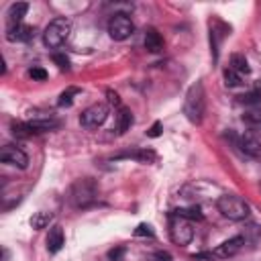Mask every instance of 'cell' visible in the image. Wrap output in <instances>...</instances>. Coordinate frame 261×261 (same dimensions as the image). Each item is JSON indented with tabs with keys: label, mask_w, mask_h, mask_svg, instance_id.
Returning a JSON list of instances; mask_svg holds the SVG:
<instances>
[{
	"label": "cell",
	"mask_w": 261,
	"mask_h": 261,
	"mask_svg": "<svg viewBox=\"0 0 261 261\" xmlns=\"http://www.w3.org/2000/svg\"><path fill=\"white\" fill-rule=\"evenodd\" d=\"M169 237L179 247L190 245V241L194 239L192 222L186 220V218H179V216H171V220H169Z\"/></svg>",
	"instance_id": "8992f818"
},
{
	"label": "cell",
	"mask_w": 261,
	"mask_h": 261,
	"mask_svg": "<svg viewBox=\"0 0 261 261\" xmlns=\"http://www.w3.org/2000/svg\"><path fill=\"white\" fill-rule=\"evenodd\" d=\"M239 145H241V151H243V153H247V155H251V157H261V143H259V139H257L253 133L241 135Z\"/></svg>",
	"instance_id": "8fae6325"
},
{
	"label": "cell",
	"mask_w": 261,
	"mask_h": 261,
	"mask_svg": "<svg viewBox=\"0 0 261 261\" xmlns=\"http://www.w3.org/2000/svg\"><path fill=\"white\" fill-rule=\"evenodd\" d=\"M59 126V120L55 118H37V120H29V122H12V135L27 139L39 133H47Z\"/></svg>",
	"instance_id": "5b68a950"
},
{
	"label": "cell",
	"mask_w": 261,
	"mask_h": 261,
	"mask_svg": "<svg viewBox=\"0 0 261 261\" xmlns=\"http://www.w3.org/2000/svg\"><path fill=\"white\" fill-rule=\"evenodd\" d=\"M133 33H135V24H133V20H130L126 14L118 12V14H114V16L108 20V35H110V39H114V41H124V39H128Z\"/></svg>",
	"instance_id": "52a82bcc"
},
{
	"label": "cell",
	"mask_w": 261,
	"mask_h": 261,
	"mask_svg": "<svg viewBox=\"0 0 261 261\" xmlns=\"http://www.w3.org/2000/svg\"><path fill=\"white\" fill-rule=\"evenodd\" d=\"M106 96H108V102H110L112 106H118V108H120V98H118V94H116V92L108 90V92H106Z\"/></svg>",
	"instance_id": "83f0119b"
},
{
	"label": "cell",
	"mask_w": 261,
	"mask_h": 261,
	"mask_svg": "<svg viewBox=\"0 0 261 261\" xmlns=\"http://www.w3.org/2000/svg\"><path fill=\"white\" fill-rule=\"evenodd\" d=\"M216 206H218V212L222 216H226L228 220H245L251 214L249 204L241 196H234V194L220 196L218 202H216Z\"/></svg>",
	"instance_id": "3957f363"
},
{
	"label": "cell",
	"mask_w": 261,
	"mask_h": 261,
	"mask_svg": "<svg viewBox=\"0 0 261 261\" xmlns=\"http://www.w3.org/2000/svg\"><path fill=\"white\" fill-rule=\"evenodd\" d=\"M35 37V29L29 24H16V27H8L6 31V39L8 41H31Z\"/></svg>",
	"instance_id": "5bb4252c"
},
{
	"label": "cell",
	"mask_w": 261,
	"mask_h": 261,
	"mask_svg": "<svg viewBox=\"0 0 261 261\" xmlns=\"http://www.w3.org/2000/svg\"><path fill=\"white\" fill-rule=\"evenodd\" d=\"M230 69H234L237 73H249L251 71V67H249V63H247V59H245V55H241V53H232L230 55V65H228Z\"/></svg>",
	"instance_id": "d6986e66"
},
{
	"label": "cell",
	"mask_w": 261,
	"mask_h": 261,
	"mask_svg": "<svg viewBox=\"0 0 261 261\" xmlns=\"http://www.w3.org/2000/svg\"><path fill=\"white\" fill-rule=\"evenodd\" d=\"M206 112V94H204V84L196 82L190 86L186 100H184V114L192 124H200Z\"/></svg>",
	"instance_id": "6da1fadb"
},
{
	"label": "cell",
	"mask_w": 261,
	"mask_h": 261,
	"mask_svg": "<svg viewBox=\"0 0 261 261\" xmlns=\"http://www.w3.org/2000/svg\"><path fill=\"white\" fill-rule=\"evenodd\" d=\"M29 75H31L33 80H39V82L47 80V71H45L43 67H31V69H29Z\"/></svg>",
	"instance_id": "484cf974"
},
{
	"label": "cell",
	"mask_w": 261,
	"mask_h": 261,
	"mask_svg": "<svg viewBox=\"0 0 261 261\" xmlns=\"http://www.w3.org/2000/svg\"><path fill=\"white\" fill-rule=\"evenodd\" d=\"M63 243H65V237H63L61 224H53L49 228V234H47V251L49 253H59Z\"/></svg>",
	"instance_id": "4fadbf2b"
},
{
	"label": "cell",
	"mask_w": 261,
	"mask_h": 261,
	"mask_svg": "<svg viewBox=\"0 0 261 261\" xmlns=\"http://www.w3.org/2000/svg\"><path fill=\"white\" fill-rule=\"evenodd\" d=\"M155 257H157V259H159V261H169V259H171V257H169V255H167V253H157V255H155Z\"/></svg>",
	"instance_id": "f546056e"
},
{
	"label": "cell",
	"mask_w": 261,
	"mask_h": 261,
	"mask_svg": "<svg viewBox=\"0 0 261 261\" xmlns=\"http://www.w3.org/2000/svg\"><path fill=\"white\" fill-rule=\"evenodd\" d=\"M243 245H245V239H243V237H232V239L220 243V245L210 253V257H216V259H228V257H234V255L243 249Z\"/></svg>",
	"instance_id": "30bf717a"
},
{
	"label": "cell",
	"mask_w": 261,
	"mask_h": 261,
	"mask_svg": "<svg viewBox=\"0 0 261 261\" xmlns=\"http://www.w3.org/2000/svg\"><path fill=\"white\" fill-rule=\"evenodd\" d=\"M222 77H224V84L228 86V88H237V86H241L243 84V75L241 73H237L234 69H230V67H226L224 71H222Z\"/></svg>",
	"instance_id": "7402d4cb"
},
{
	"label": "cell",
	"mask_w": 261,
	"mask_h": 261,
	"mask_svg": "<svg viewBox=\"0 0 261 261\" xmlns=\"http://www.w3.org/2000/svg\"><path fill=\"white\" fill-rule=\"evenodd\" d=\"M53 61L59 65V69H63V71L69 69V59H67L63 53H55V55H53Z\"/></svg>",
	"instance_id": "d4e9b609"
},
{
	"label": "cell",
	"mask_w": 261,
	"mask_h": 261,
	"mask_svg": "<svg viewBox=\"0 0 261 261\" xmlns=\"http://www.w3.org/2000/svg\"><path fill=\"white\" fill-rule=\"evenodd\" d=\"M114 159H137L141 163H155L157 161V153L151 149H133L126 153H118Z\"/></svg>",
	"instance_id": "7c38bea8"
},
{
	"label": "cell",
	"mask_w": 261,
	"mask_h": 261,
	"mask_svg": "<svg viewBox=\"0 0 261 261\" xmlns=\"http://www.w3.org/2000/svg\"><path fill=\"white\" fill-rule=\"evenodd\" d=\"M0 159H2L4 163H8V165L18 167V169H24V167L29 165V157H27V153H24L22 149L14 147V145H4L2 151H0Z\"/></svg>",
	"instance_id": "9c48e42d"
},
{
	"label": "cell",
	"mask_w": 261,
	"mask_h": 261,
	"mask_svg": "<svg viewBox=\"0 0 261 261\" xmlns=\"http://www.w3.org/2000/svg\"><path fill=\"white\" fill-rule=\"evenodd\" d=\"M135 234H137V237H143V234H147V237H153V230H151V226H149V224H145V222H143V224H139V226H137Z\"/></svg>",
	"instance_id": "4316f807"
},
{
	"label": "cell",
	"mask_w": 261,
	"mask_h": 261,
	"mask_svg": "<svg viewBox=\"0 0 261 261\" xmlns=\"http://www.w3.org/2000/svg\"><path fill=\"white\" fill-rule=\"evenodd\" d=\"M130 124H133V114H130V110L120 106L118 112H116V133H118V135H124V133L130 128Z\"/></svg>",
	"instance_id": "e0dca14e"
},
{
	"label": "cell",
	"mask_w": 261,
	"mask_h": 261,
	"mask_svg": "<svg viewBox=\"0 0 261 261\" xmlns=\"http://www.w3.org/2000/svg\"><path fill=\"white\" fill-rule=\"evenodd\" d=\"M159 133H161V122H155V124L147 130V135H149V137H159Z\"/></svg>",
	"instance_id": "f1b7e54d"
},
{
	"label": "cell",
	"mask_w": 261,
	"mask_h": 261,
	"mask_svg": "<svg viewBox=\"0 0 261 261\" xmlns=\"http://www.w3.org/2000/svg\"><path fill=\"white\" fill-rule=\"evenodd\" d=\"M243 122L253 130V133H261V108H251L243 114Z\"/></svg>",
	"instance_id": "ac0fdd59"
},
{
	"label": "cell",
	"mask_w": 261,
	"mask_h": 261,
	"mask_svg": "<svg viewBox=\"0 0 261 261\" xmlns=\"http://www.w3.org/2000/svg\"><path fill=\"white\" fill-rule=\"evenodd\" d=\"M239 102L241 104H259L261 102V90H253V92H247L243 96H239Z\"/></svg>",
	"instance_id": "cb8c5ba5"
},
{
	"label": "cell",
	"mask_w": 261,
	"mask_h": 261,
	"mask_svg": "<svg viewBox=\"0 0 261 261\" xmlns=\"http://www.w3.org/2000/svg\"><path fill=\"white\" fill-rule=\"evenodd\" d=\"M163 37L155 31V29H147V33H145V49L149 51V53H161L163 51Z\"/></svg>",
	"instance_id": "9a60e30c"
},
{
	"label": "cell",
	"mask_w": 261,
	"mask_h": 261,
	"mask_svg": "<svg viewBox=\"0 0 261 261\" xmlns=\"http://www.w3.org/2000/svg\"><path fill=\"white\" fill-rule=\"evenodd\" d=\"M171 216H179V218H186V220H202V212L198 206H192V208H175L171 212Z\"/></svg>",
	"instance_id": "ffe728a7"
},
{
	"label": "cell",
	"mask_w": 261,
	"mask_h": 261,
	"mask_svg": "<svg viewBox=\"0 0 261 261\" xmlns=\"http://www.w3.org/2000/svg\"><path fill=\"white\" fill-rule=\"evenodd\" d=\"M259 90H261V84H259Z\"/></svg>",
	"instance_id": "4dcf8cb0"
},
{
	"label": "cell",
	"mask_w": 261,
	"mask_h": 261,
	"mask_svg": "<svg viewBox=\"0 0 261 261\" xmlns=\"http://www.w3.org/2000/svg\"><path fill=\"white\" fill-rule=\"evenodd\" d=\"M69 33H71V20L65 16H57L47 24V29L43 33V43L49 49H57L67 41Z\"/></svg>",
	"instance_id": "7a4b0ae2"
},
{
	"label": "cell",
	"mask_w": 261,
	"mask_h": 261,
	"mask_svg": "<svg viewBox=\"0 0 261 261\" xmlns=\"http://www.w3.org/2000/svg\"><path fill=\"white\" fill-rule=\"evenodd\" d=\"M108 112H110L108 104H104V102L92 104V106H88V108L82 112L80 122H82V126H86V128H98V126L108 118Z\"/></svg>",
	"instance_id": "ba28073f"
},
{
	"label": "cell",
	"mask_w": 261,
	"mask_h": 261,
	"mask_svg": "<svg viewBox=\"0 0 261 261\" xmlns=\"http://www.w3.org/2000/svg\"><path fill=\"white\" fill-rule=\"evenodd\" d=\"M51 220H53V214H51V212H37V214H33V218H31V226L39 230V228L49 226Z\"/></svg>",
	"instance_id": "44dd1931"
},
{
	"label": "cell",
	"mask_w": 261,
	"mask_h": 261,
	"mask_svg": "<svg viewBox=\"0 0 261 261\" xmlns=\"http://www.w3.org/2000/svg\"><path fill=\"white\" fill-rule=\"evenodd\" d=\"M98 196V188H96V181L90 179V177H84V179H77L73 186H71V192H69V198H71V204L75 208H86L90 206Z\"/></svg>",
	"instance_id": "277c9868"
},
{
	"label": "cell",
	"mask_w": 261,
	"mask_h": 261,
	"mask_svg": "<svg viewBox=\"0 0 261 261\" xmlns=\"http://www.w3.org/2000/svg\"><path fill=\"white\" fill-rule=\"evenodd\" d=\"M80 94V88H75V86H71V88H67L61 96H59V100H57V104L59 106H71L73 104V98Z\"/></svg>",
	"instance_id": "603a6c76"
},
{
	"label": "cell",
	"mask_w": 261,
	"mask_h": 261,
	"mask_svg": "<svg viewBox=\"0 0 261 261\" xmlns=\"http://www.w3.org/2000/svg\"><path fill=\"white\" fill-rule=\"evenodd\" d=\"M27 10H29V4L27 2H14V4H10V8H8V27H16V24H22L20 20H22V16L27 14Z\"/></svg>",
	"instance_id": "2e32d148"
}]
</instances>
